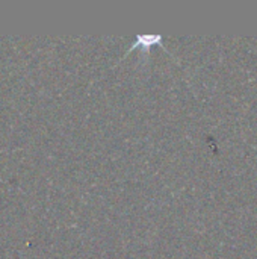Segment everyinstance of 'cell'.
Masks as SVG:
<instances>
[{
  "mask_svg": "<svg viewBox=\"0 0 257 259\" xmlns=\"http://www.w3.org/2000/svg\"><path fill=\"white\" fill-rule=\"evenodd\" d=\"M162 42V36L161 35H138L136 36V41L130 46L129 52L135 47H139V46H144V47H151L155 44H161Z\"/></svg>",
  "mask_w": 257,
  "mask_h": 259,
  "instance_id": "cell-1",
  "label": "cell"
}]
</instances>
